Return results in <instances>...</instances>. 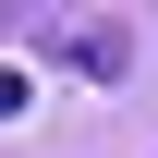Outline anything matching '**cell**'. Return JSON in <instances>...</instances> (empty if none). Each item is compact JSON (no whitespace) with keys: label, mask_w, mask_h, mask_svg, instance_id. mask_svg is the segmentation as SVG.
I'll list each match as a JSON object with an SVG mask.
<instances>
[{"label":"cell","mask_w":158,"mask_h":158,"mask_svg":"<svg viewBox=\"0 0 158 158\" xmlns=\"http://www.w3.org/2000/svg\"><path fill=\"white\" fill-rule=\"evenodd\" d=\"M73 73H98V85L122 73V37H110V24H85V37H73Z\"/></svg>","instance_id":"cell-1"},{"label":"cell","mask_w":158,"mask_h":158,"mask_svg":"<svg viewBox=\"0 0 158 158\" xmlns=\"http://www.w3.org/2000/svg\"><path fill=\"white\" fill-rule=\"evenodd\" d=\"M12 12H37V0H0V24H12Z\"/></svg>","instance_id":"cell-3"},{"label":"cell","mask_w":158,"mask_h":158,"mask_svg":"<svg viewBox=\"0 0 158 158\" xmlns=\"http://www.w3.org/2000/svg\"><path fill=\"white\" fill-rule=\"evenodd\" d=\"M12 110H24V73H0V122H12Z\"/></svg>","instance_id":"cell-2"}]
</instances>
